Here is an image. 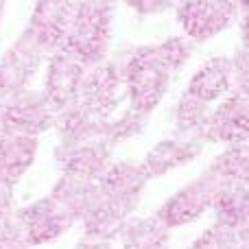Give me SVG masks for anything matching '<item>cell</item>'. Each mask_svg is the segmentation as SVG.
<instances>
[{"label": "cell", "mask_w": 249, "mask_h": 249, "mask_svg": "<svg viewBox=\"0 0 249 249\" xmlns=\"http://www.w3.org/2000/svg\"><path fill=\"white\" fill-rule=\"evenodd\" d=\"M195 42L186 35H171L155 44L133 46L118 57L123 68L127 105L153 114L171 90L175 74L190 61Z\"/></svg>", "instance_id": "obj_1"}, {"label": "cell", "mask_w": 249, "mask_h": 249, "mask_svg": "<svg viewBox=\"0 0 249 249\" xmlns=\"http://www.w3.org/2000/svg\"><path fill=\"white\" fill-rule=\"evenodd\" d=\"M149 177L136 162H114L99 177V193L90 212L81 219L88 238L114 241L123 225L133 216Z\"/></svg>", "instance_id": "obj_2"}, {"label": "cell", "mask_w": 249, "mask_h": 249, "mask_svg": "<svg viewBox=\"0 0 249 249\" xmlns=\"http://www.w3.org/2000/svg\"><path fill=\"white\" fill-rule=\"evenodd\" d=\"M55 127L59 131L55 155L64 173L99 179L109 168L116 144L107 131V123L90 121L77 107H70L57 114Z\"/></svg>", "instance_id": "obj_3"}, {"label": "cell", "mask_w": 249, "mask_h": 249, "mask_svg": "<svg viewBox=\"0 0 249 249\" xmlns=\"http://www.w3.org/2000/svg\"><path fill=\"white\" fill-rule=\"evenodd\" d=\"M114 2L116 0H79L74 20L61 51L74 55L86 66L107 59L112 42Z\"/></svg>", "instance_id": "obj_4"}, {"label": "cell", "mask_w": 249, "mask_h": 249, "mask_svg": "<svg viewBox=\"0 0 249 249\" xmlns=\"http://www.w3.org/2000/svg\"><path fill=\"white\" fill-rule=\"evenodd\" d=\"M123 101H127V90L118 57H107L96 66H88L74 107L90 121L107 123L123 105Z\"/></svg>", "instance_id": "obj_5"}, {"label": "cell", "mask_w": 249, "mask_h": 249, "mask_svg": "<svg viewBox=\"0 0 249 249\" xmlns=\"http://www.w3.org/2000/svg\"><path fill=\"white\" fill-rule=\"evenodd\" d=\"M221 188H223L221 181L208 168H203V173H199L197 177L179 186L168 199H164V203L153 214L171 230L193 225L201 221L208 212H212Z\"/></svg>", "instance_id": "obj_6"}, {"label": "cell", "mask_w": 249, "mask_h": 249, "mask_svg": "<svg viewBox=\"0 0 249 249\" xmlns=\"http://www.w3.org/2000/svg\"><path fill=\"white\" fill-rule=\"evenodd\" d=\"M175 20L181 35L203 44L232 29L238 20L236 0H177Z\"/></svg>", "instance_id": "obj_7"}, {"label": "cell", "mask_w": 249, "mask_h": 249, "mask_svg": "<svg viewBox=\"0 0 249 249\" xmlns=\"http://www.w3.org/2000/svg\"><path fill=\"white\" fill-rule=\"evenodd\" d=\"M57 112L44 92L22 90L0 103V129L29 133L37 138L42 131L55 127Z\"/></svg>", "instance_id": "obj_8"}, {"label": "cell", "mask_w": 249, "mask_h": 249, "mask_svg": "<svg viewBox=\"0 0 249 249\" xmlns=\"http://www.w3.org/2000/svg\"><path fill=\"white\" fill-rule=\"evenodd\" d=\"M46 53L48 51L33 37V33L24 31L0 57V96H13L29 90L31 79L35 77Z\"/></svg>", "instance_id": "obj_9"}, {"label": "cell", "mask_w": 249, "mask_h": 249, "mask_svg": "<svg viewBox=\"0 0 249 249\" xmlns=\"http://www.w3.org/2000/svg\"><path fill=\"white\" fill-rule=\"evenodd\" d=\"M86 70L88 66L81 59H77L66 51H57L51 55L42 92L57 114L77 105Z\"/></svg>", "instance_id": "obj_10"}, {"label": "cell", "mask_w": 249, "mask_h": 249, "mask_svg": "<svg viewBox=\"0 0 249 249\" xmlns=\"http://www.w3.org/2000/svg\"><path fill=\"white\" fill-rule=\"evenodd\" d=\"M203 146H206L203 138L173 131L168 138H162L158 144L151 146L140 166L146 173L149 181L160 179V177H166L168 173L179 171V168L193 164L195 160H199L203 153Z\"/></svg>", "instance_id": "obj_11"}, {"label": "cell", "mask_w": 249, "mask_h": 249, "mask_svg": "<svg viewBox=\"0 0 249 249\" xmlns=\"http://www.w3.org/2000/svg\"><path fill=\"white\" fill-rule=\"evenodd\" d=\"M13 214H16L18 223H20L22 232H24L26 241L31 243V247L57 241L74 223V219L66 212V208L53 195L37 199L35 203L13 212Z\"/></svg>", "instance_id": "obj_12"}, {"label": "cell", "mask_w": 249, "mask_h": 249, "mask_svg": "<svg viewBox=\"0 0 249 249\" xmlns=\"http://www.w3.org/2000/svg\"><path fill=\"white\" fill-rule=\"evenodd\" d=\"M203 136L208 144L221 146L249 142V99L232 92L212 105Z\"/></svg>", "instance_id": "obj_13"}, {"label": "cell", "mask_w": 249, "mask_h": 249, "mask_svg": "<svg viewBox=\"0 0 249 249\" xmlns=\"http://www.w3.org/2000/svg\"><path fill=\"white\" fill-rule=\"evenodd\" d=\"M77 2L79 0H37L35 4L26 31H31L51 55L64 48L70 24L74 20Z\"/></svg>", "instance_id": "obj_14"}, {"label": "cell", "mask_w": 249, "mask_h": 249, "mask_svg": "<svg viewBox=\"0 0 249 249\" xmlns=\"http://www.w3.org/2000/svg\"><path fill=\"white\" fill-rule=\"evenodd\" d=\"M184 92L208 105H216L234 92V61L232 55H214L206 59L186 83Z\"/></svg>", "instance_id": "obj_15"}, {"label": "cell", "mask_w": 249, "mask_h": 249, "mask_svg": "<svg viewBox=\"0 0 249 249\" xmlns=\"http://www.w3.org/2000/svg\"><path fill=\"white\" fill-rule=\"evenodd\" d=\"M37 155V138L29 133H18L0 129V173L18 181Z\"/></svg>", "instance_id": "obj_16"}, {"label": "cell", "mask_w": 249, "mask_h": 249, "mask_svg": "<svg viewBox=\"0 0 249 249\" xmlns=\"http://www.w3.org/2000/svg\"><path fill=\"white\" fill-rule=\"evenodd\" d=\"M212 221L234 230L238 238L249 236V186H223L212 208Z\"/></svg>", "instance_id": "obj_17"}, {"label": "cell", "mask_w": 249, "mask_h": 249, "mask_svg": "<svg viewBox=\"0 0 249 249\" xmlns=\"http://www.w3.org/2000/svg\"><path fill=\"white\" fill-rule=\"evenodd\" d=\"M171 228L155 214L131 216L118 234L121 249H171Z\"/></svg>", "instance_id": "obj_18"}, {"label": "cell", "mask_w": 249, "mask_h": 249, "mask_svg": "<svg viewBox=\"0 0 249 249\" xmlns=\"http://www.w3.org/2000/svg\"><path fill=\"white\" fill-rule=\"evenodd\" d=\"M206 168L221 186H249V142L223 146Z\"/></svg>", "instance_id": "obj_19"}, {"label": "cell", "mask_w": 249, "mask_h": 249, "mask_svg": "<svg viewBox=\"0 0 249 249\" xmlns=\"http://www.w3.org/2000/svg\"><path fill=\"white\" fill-rule=\"evenodd\" d=\"M210 109H212V105L195 99L188 92H181L177 103L173 105V114H171L173 131L188 133V136H197L206 140L203 133H206V124H208V118H210Z\"/></svg>", "instance_id": "obj_20"}, {"label": "cell", "mask_w": 249, "mask_h": 249, "mask_svg": "<svg viewBox=\"0 0 249 249\" xmlns=\"http://www.w3.org/2000/svg\"><path fill=\"white\" fill-rule=\"evenodd\" d=\"M149 118H151L149 114H142L127 105L116 118H109L107 121V131H109V136H112L114 144L131 140V138H138L146 129Z\"/></svg>", "instance_id": "obj_21"}, {"label": "cell", "mask_w": 249, "mask_h": 249, "mask_svg": "<svg viewBox=\"0 0 249 249\" xmlns=\"http://www.w3.org/2000/svg\"><path fill=\"white\" fill-rule=\"evenodd\" d=\"M236 247H238L236 232L221 223H216V221H212L188 245V249H236Z\"/></svg>", "instance_id": "obj_22"}, {"label": "cell", "mask_w": 249, "mask_h": 249, "mask_svg": "<svg viewBox=\"0 0 249 249\" xmlns=\"http://www.w3.org/2000/svg\"><path fill=\"white\" fill-rule=\"evenodd\" d=\"M0 249H31V243L26 241L16 214L0 221Z\"/></svg>", "instance_id": "obj_23"}, {"label": "cell", "mask_w": 249, "mask_h": 249, "mask_svg": "<svg viewBox=\"0 0 249 249\" xmlns=\"http://www.w3.org/2000/svg\"><path fill=\"white\" fill-rule=\"evenodd\" d=\"M234 92L249 99V46H241L234 51Z\"/></svg>", "instance_id": "obj_24"}, {"label": "cell", "mask_w": 249, "mask_h": 249, "mask_svg": "<svg viewBox=\"0 0 249 249\" xmlns=\"http://www.w3.org/2000/svg\"><path fill=\"white\" fill-rule=\"evenodd\" d=\"M123 2L140 18H158L175 11L177 7V0H123Z\"/></svg>", "instance_id": "obj_25"}, {"label": "cell", "mask_w": 249, "mask_h": 249, "mask_svg": "<svg viewBox=\"0 0 249 249\" xmlns=\"http://www.w3.org/2000/svg\"><path fill=\"white\" fill-rule=\"evenodd\" d=\"M13 190H16V181L0 173V221L13 214Z\"/></svg>", "instance_id": "obj_26"}, {"label": "cell", "mask_w": 249, "mask_h": 249, "mask_svg": "<svg viewBox=\"0 0 249 249\" xmlns=\"http://www.w3.org/2000/svg\"><path fill=\"white\" fill-rule=\"evenodd\" d=\"M236 31H238V42H241V46H249V11H238Z\"/></svg>", "instance_id": "obj_27"}, {"label": "cell", "mask_w": 249, "mask_h": 249, "mask_svg": "<svg viewBox=\"0 0 249 249\" xmlns=\"http://www.w3.org/2000/svg\"><path fill=\"white\" fill-rule=\"evenodd\" d=\"M74 249H114L112 241H99V238H83Z\"/></svg>", "instance_id": "obj_28"}, {"label": "cell", "mask_w": 249, "mask_h": 249, "mask_svg": "<svg viewBox=\"0 0 249 249\" xmlns=\"http://www.w3.org/2000/svg\"><path fill=\"white\" fill-rule=\"evenodd\" d=\"M238 2V11H249V0H236Z\"/></svg>", "instance_id": "obj_29"}, {"label": "cell", "mask_w": 249, "mask_h": 249, "mask_svg": "<svg viewBox=\"0 0 249 249\" xmlns=\"http://www.w3.org/2000/svg\"><path fill=\"white\" fill-rule=\"evenodd\" d=\"M236 249H249V236L247 238H238V247Z\"/></svg>", "instance_id": "obj_30"}]
</instances>
